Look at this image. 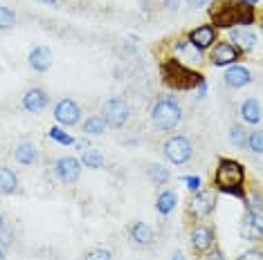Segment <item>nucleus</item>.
Listing matches in <instances>:
<instances>
[{
	"label": "nucleus",
	"instance_id": "obj_1",
	"mask_svg": "<svg viewBox=\"0 0 263 260\" xmlns=\"http://www.w3.org/2000/svg\"><path fill=\"white\" fill-rule=\"evenodd\" d=\"M209 18L214 27L234 29V27H248L256 20V7L254 5H243L236 0H216L209 7Z\"/></svg>",
	"mask_w": 263,
	"mask_h": 260
},
{
	"label": "nucleus",
	"instance_id": "obj_2",
	"mask_svg": "<svg viewBox=\"0 0 263 260\" xmlns=\"http://www.w3.org/2000/svg\"><path fill=\"white\" fill-rule=\"evenodd\" d=\"M214 186L220 193L234 195V198H245V166L236 159L220 157L214 173Z\"/></svg>",
	"mask_w": 263,
	"mask_h": 260
},
{
	"label": "nucleus",
	"instance_id": "obj_3",
	"mask_svg": "<svg viewBox=\"0 0 263 260\" xmlns=\"http://www.w3.org/2000/svg\"><path fill=\"white\" fill-rule=\"evenodd\" d=\"M160 74H162L164 85L171 88V90H178V92H189V90H194V88H198L200 83H205L200 72L187 68L180 58H166V61H162Z\"/></svg>",
	"mask_w": 263,
	"mask_h": 260
},
{
	"label": "nucleus",
	"instance_id": "obj_4",
	"mask_svg": "<svg viewBox=\"0 0 263 260\" xmlns=\"http://www.w3.org/2000/svg\"><path fill=\"white\" fill-rule=\"evenodd\" d=\"M151 121L160 133H173L182 121V105L173 97H162L151 105Z\"/></svg>",
	"mask_w": 263,
	"mask_h": 260
},
{
	"label": "nucleus",
	"instance_id": "obj_5",
	"mask_svg": "<svg viewBox=\"0 0 263 260\" xmlns=\"http://www.w3.org/2000/svg\"><path fill=\"white\" fill-rule=\"evenodd\" d=\"M101 119L108 128H124L130 119V103L126 97H110L101 108Z\"/></svg>",
	"mask_w": 263,
	"mask_h": 260
},
{
	"label": "nucleus",
	"instance_id": "obj_6",
	"mask_svg": "<svg viewBox=\"0 0 263 260\" xmlns=\"http://www.w3.org/2000/svg\"><path fill=\"white\" fill-rule=\"evenodd\" d=\"M162 150H164L166 162L176 164V166L187 164L189 159L194 157V144H191V139L184 137V135H171V137L164 141Z\"/></svg>",
	"mask_w": 263,
	"mask_h": 260
},
{
	"label": "nucleus",
	"instance_id": "obj_7",
	"mask_svg": "<svg viewBox=\"0 0 263 260\" xmlns=\"http://www.w3.org/2000/svg\"><path fill=\"white\" fill-rule=\"evenodd\" d=\"M214 240H216V231L209 224H196L189 231V245L196 253H205L209 247H214Z\"/></svg>",
	"mask_w": 263,
	"mask_h": 260
},
{
	"label": "nucleus",
	"instance_id": "obj_8",
	"mask_svg": "<svg viewBox=\"0 0 263 260\" xmlns=\"http://www.w3.org/2000/svg\"><path fill=\"white\" fill-rule=\"evenodd\" d=\"M238 58H241V50L232 45L230 40L216 43L212 50V54H209V61H212V65H216V68H230V65L236 63Z\"/></svg>",
	"mask_w": 263,
	"mask_h": 260
},
{
	"label": "nucleus",
	"instance_id": "obj_9",
	"mask_svg": "<svg viewBox=\"0 0 263 260\" xmlns=\"http://www.w3.org/2000/svg\"><path fill=\"white\" fill-rule=\"evenodd\" d=\"M214 206H216V193L214 191H196V195L191 198V202L187 206V211L194 218H207V215H212Z\"/></svg>",
	"mask_w": 263,
	"mask_h": 260
},
{
	"label": "nucleus",
	"instance_id": "obj_10",
	"mask_svg": "<svg viewBox=\"0 0 263 260\" xmlns=\"http://www.w3.org/2000/svg\"><path fill=\"white\" fill-rule=\"evenodd\" d=\"M54 119L61 126H77L81 121V108L72 99H61L54 105Z\"/></svg>",
	"mask_w": 263,
	"mask_h": 260
},
{
	"label": "nucleus",
	"instance_id": "obj_11",
	"mask_svg": "<svg viewBox=\"0 0 263 260\" xmlns=\"http://www.w3.org/2000/svg\"><path fill=\"white\" fill-rule=\"evenodd\" d=\"M187 40L191 43V47H196L198 52H205V50H209L212 45H216L218 32H216V27H214V25H200V27L191 29Z\"/></svg>",
	"mask_w": 263,
	"mask_h": 260
},
{
	"label": "nucleus",
	"instance_id": "obj_12",
	"mask_svg": "<svg viewBox=\"0 0 263 260\" xmlns=\"http://www.w3.org/2000/svg\"><path fill=\"white\" fill-rule=\"evenodd\" d=\"M81 168L83 166L77 157H61V159H57L54 173L63 184H74V182H79V177H81Z\"/></svg>",
	"mask_w": 263,
	"mask_h": 260
},
{
	"label": "nucleus",
	"instance_id": "obj_13",
	"mask_svg": "<svg viewBox=\"0 0 263 260\" xmlns=\"http://www.w3.org/2000/svg\"><path fill=\"white\" fill-rule=\"evenodd\" d=\"M128 238L135 247H151L155 242V231H153L151 224L135 220V222L128 224Z\"/></svg>",
	"mask_w": 263,
	"mask_h": 260
},
{
	"label": "nucleus",
	"instance_id": "obj_14",
	"mask_svg": "<svg viewBox=\"0 0 263 260\" xmlns=\"http://www.w3.org/2000/svg\"><path fill=\"white\" fill-rule=\"evenodd\" d=\"M230 43L234 47H238V50H241V54H243V52H252L256 47V34L250 32L248 27H234L230 32Z\"/></svg>",
	"mask_w": 263,
	"mask_h": 260
},
{
	"label": "nucleus",
	"instance_id": "obj_15",
	"mask_svg": "<svg viewBox=\"0 0 263 260\" xmlns=\"http://www.w3.org/2000/svg\"><path fill=\"white\" fill-rule=\"evenodd\" d=\"M223 79H225V85H230L232 90H238V88H245L252 81V74L243 65H230L227 72L223 74Z\"/></svg>",
	"mask_w": 263,
	"mask_h": 260
},
{
	"label": "nucleus",
	"instance_id": "obj_16",
	"mask_svg": "<svg viewBox=\"0 0 263 260\" xmlns=\"http://www.w3.org/2000/svg\"><path fill=\"white\" fill-rule=\"evenodd\" d=\"M47 103H50V97H47L43 88H32V90L23 94V108L27 112H41Z\"/></svg>",
	"mask_w": 263,
	"mask_h": 260
},
{
	"label": "nucleus",
	"instance_id": "obj_17",
	"mask_svg": "<svg viewBox=\"0 0 263 260\" xmlns=\"http://www.w3.org/2000/svg\"><path fill=\"white\" fill-rule=\"evenodd\" d=\"M14 159L21 166H36L39 164V148L32 141H21L14 150Z\"/></svg>",
	"mask_w": 263,
	"mask_h": 260
},
{
	"label": "nucleus",
	"instance_id": "obj_18",
	"mask_svg": "<svg viewBox=\"0 0 263 260\" xmlns=\"http://www.w3.org/2000/svg\"><path fill=\"white\" fill-rule=\"evenodd\" d=\"M29 65H32V70H36V72H47L52 65V50L45 45L34 47V50L29 52Z\"/></svg>",
	"mask_w": 263,
	"mask_h": 260
},
{
	"label": "nucleus",
	"instance_id": "obj_19",
	"mask_svg": "<svg viewBox=\"0 0 263 260\" xmlns=\"http://www.w3.org/2000/svg\"><path fill=\"white\" fill-rule=\"evenodd\" d=\"M18 193V175L9 166H0V195Z\"/></svg>",
	"mask_w": 263,
	"mask_h": 260
},
{
	"label": "nucleus",
	"instance_id": "obj_20",
	"mask_svg": "<svg viewBox=\"0 0 263 260\" xmlns=\"http://www.w3.org/2000/svg\"><path fill=\"white\" fill-rule=\"evenodd\" d=\"M241 119L245 123H261V101L259 99H245L241 103Z\"/></svg>",
	"mask_w": 263,
	"mask_h": 260
},
{
	"label": "nucleus",
	"instance_id": "obj_21",
	"mask_svg": "<svg viewBox=\"0 0 263 260\" xmlns=\"http://www.w3.org/2000/svg\"><path fill=\"white\" fill-rule=\"evenodd\" d=\"M178 204V193L176 191H164L158 195V202H155V209H158L160 215H169Z\"/></svg>",
	"mask_w": 263,
	"mask_h": 260
},
{
	"label": "nucleus",
	"instance_id": "obj_22",
	"mask_svg": "<svg viewBox=\"0 0 263 260\" xmlns=\"http://www.w3.org/2000/svg\"><path fill=\"white\" fill-rule=\"evenodd\" d=\"M146 175H148V180L158 186H164L166 182L171 180L169 168L162 166V164H146Z\"/></svg>",
	"mask_w": 263,
	"mask_h": 260
},
{
	"label": "nucleus",
	"instance_id": "obj_23",
	"mask_svg": "<svg viewBox=\"0 0 263 260\" xmlns=\"http://www.w3.org/2000/svg\"><path fill=\"white\" fill-rule=\"evenodd\" d=\"M106 121L101 119V115H92L83 121V135H90V137H97V135H104L106 133Z\"/></svg>",
	"mask_w": 263,
	"mask_h": 260
},
{
	"label": "nucleus",
	"instance_id": "obj_24",
	"mask_svg": "<svg viewBox=\"0 0 263 260\" xmlns=\"http://www.w3.org/2000/svg\"><path fill=\"white\" fill-rule=\"evenodd\" d=\"M81 166H88V168H101L104 166V155L97 150V148H86L81 153Z\"/></svg>",
	"mask_w": 263,
	"mask_h": 260
},
{
	"label": "nucleus",
	"instance_id": "obj_25",
	"mask_svg": "<svg viewBox=\"0 0 263 260\" xmlns=\"http://www.w3.org/2000/svg\"><path fill=\"white\" fill-rule=\"evenodd\" d=\"M245 141H248V130L241 123H232L230 126V144L236 148H245Z\"/></svg>",
	"mask_w": 263,
	"mask_h": 260
},
{
	"label": "nucleus",
	"instance_id": "obj_26",
	"mask_svg": "<svg viewBox=\"0 0 263 260\" xmlns=\"http://www.w3.org/2000/svg\"><path fill=\"white\" fill-rule=\"evenodd\" d=\"M16 11L5 7V5H0V32H7V29H11L16 25Z\"/></svg>",
	"mask_w": 263,
	"mask_h": 260
},
{
	"label": "nucleus",
	"instance_id": "obj_27",
	"mask_svg": "<svg viewBox=\"0 0 263 260\" xmlns=\"http://www.w3.org/2000/svg\"><path fill=\"white\" fill-rule=\"evenodd\" d=\"M245 146H248L250 153L261 155V150H263V135H261V130H252V133H248V141H245Z\"/></svg>",
	"mask_w": 263,
	"mask_h": 260
},
{
	"label": "nucleus",
	"instance_id": "obj_28",
	"mask_svg": "<svg viewBox=\"0 0 263 260\" xmlns=\"http://www.w3.org/2000/svg\"><path fill=\"white\" fill-rule=\"evenodd\" d=\"M83 260H112V251L104 247H92L83 253Z\"/></svg>",
	"mask_w": 263,
	"mask_h": 260
},
{
	"label": "nucleus",
	"instance_id": "obj_29",
	"mask_svg": "<svg viewBox=\"0 0 263 260\" xmlns=\"http://www.w3.org/2000/svg\"><path fill=\"white\" fill-rule=\"evenodd\" d=\"M50 139H54V141H59V144H63V146H70V144H74V139L70 137L68 133H63L61 128H50Z\"/></svg>",
	"mask_w": 263,
	"mask_h": 260
},
{
	"label": "nucleus",
	"instance_id": "obj_30",
	"mask_svg": "<svg viewBox=\"0 0 263 260\" xmlns=\"http://www.w3.org/2000/svg\"><path fill=\"white\" fill-rule=\"evenodd\" d=\"M202 260H227L223 249H218V247H209V249L205 251V256H202Z\"/></svg>",
	"mask_w": 263,
	"mask_h": 260
},
{
	"label": "nucleus",
	"instance_id": "obj_31",
	"mask_svg": "<svg viewBox=\"0 0 263 260\" xmlns=\"http://www.w3.org/2000/svg\"><path fill=\"white\" fill-rule=\"evenodd\" d=\"M184 182H187V188L191 193H196L200 188V177L198 175H189V177H184Z\"/></svg>",
	"mask_w": 263,
	"mask_h": 260
},
{
	"label": "nucleus",
	"instance_id": "obj_32",
	"mask_svg": "<svg viewBox=\"0 0 263 260\" xmlns=\"http://www.w3.org/2000/svg\"><path fill=\"white\" fill-rule=\"evenodd\" d=\"M236 260H261V251L259 249H248V251H243Z\"/></svg>",
	"mask_w": 263,
	"mask_h": 260
},
{
	"label": "nucleus",
	"instance_id": "obj_33",
	"mask_svg": "<svg viewBox=\"0 0 263 260\" xmlns=\"http://www.w3.org/2000/svg\"><path fill=\"white\" fill-rule=\"evenodd\" d=\"M7 229V220H5V215H3V211H0V233Z\"/></svg>",
	"mask_w": 263,
	"mask_h": 260
},
{
	"label": "nucleus",
	"instance_id": "obj_34",
	"mask_svg": "<svg viewBox=\"0 0 263 260\" xmlns=\"http://www.w3.org/2000/svg\"><path fill=\"white\" fill-rule=\"evenodd\" d=\"M194 7H200V5H205V3H209V0H189Z\"/></svg>",
	"mask_w": 263,
	"mask_h": 260
},
{
	"label": "nucleus",
	"instance_id": "obj_35",
	"mask_svg": "<svg viewBox=\"0 0 263 260\" xmlns=\"http://www.w3.org/2000/svg\"><path fill=\"white\" fill-rule=\"evenodd\" d=\"M236 3H243V5H254V7H256V5H259V0H236Z\"/></svg>",
	"mask_w": 263,
	"mask_h": 260
},
{
	"label": "nucleus",
	"instance_id": "obj_36",
	"mask_svg": "<svg viewBox=\"0 0 263 260\" xmlns=\"http://www.w3.org/2000/svg\"><path fill=\"white\" fill-rule=\"evenodd\" d=\"M173 260H184V256H182L180 251H176V253H173Z\"/></svg>",
	"mask_w": 263,
	"mask_h": 260
},
{
	"label": "nucleus",
	"instance_id": "obj_37",
	"mask_svg": "<svg viewBox=\"0 0 263 260\" xmlns=\"http://www.w3.org/2000/svg\"><path fill=\"white\" fill-rule=\"evenodd\" d=\"M39 3H43V5H57V0H39Z\"/></svg>",
	"mask_w": 263,
	"mask_h": 260
},
{
	"label": "nucleus",
	"instance_id": "obj_38",
	"mask_svg": "<svg viewBox=\"0 0 263 260\" xmlns=\"http://www.w3.org/2000/svg\"><path fill=\"white\" fill-rule=\"evenodd\" d=\"M0 258H3V249H0Z\"/></svg>",
	"mask_w": 263,
	"mask_h": 260
}]
</instances>
